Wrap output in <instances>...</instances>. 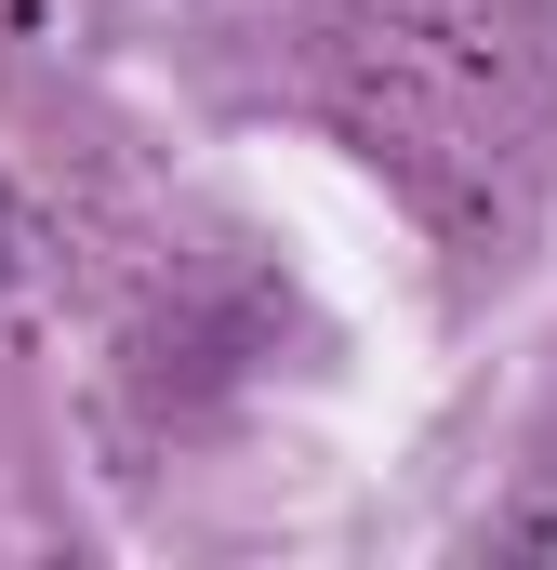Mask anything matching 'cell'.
I'll return each mask as SVG.
<instances>
[{"mask_svg": "<svg viewBox=\"0 0 557 570\" xmlns=\"http://www.w3.org/2000/svg\"><path fill=\"white\" fill-rule=\"evenodd\" d=\"M0 279H13V213H0Z\"/></svg>", "mask_w": 557, "mask_h": 570, "instance_id": "cell-1", "label": "cell"}]
</instances>
